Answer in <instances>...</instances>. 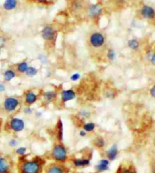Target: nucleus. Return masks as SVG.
Returning <instances> with one entry per match:
<instances>
[{
	"label": "nucleus",
	"mask_w": 155,
	"mask_h": 173,
	"mask_svg": "<svg viewBox=\"0 0 155 173\" xmlns=\"http://www.w3.org/2000/svg\"><path fill=\"white\" fill-rule=\"evenodd\" d=\"M70 163L73 167L76 169H84L91 165V158L87 157H75L70 159Z\"/></svg>",
	"instance_id": "obj_8"
},
{
	"label": "nucleus",
	"mask_w": 155,
	"mask_h": 173,
	"mask_svg": "<svg viewBox=\"0 0 155 173\" xmlns=\"http://www.w3.org/2000/svg\"><path fill=\"white\" fill-rule=\"evenodd\" d=\"M35 116L37 119H39V118H41L42 116V113L41 111H36L35 113Z\"/></svg>",
	"instance_id": "obj_38"
},
{
	"label": "nucleus",
	"mask_w": 155,
	"mask_h": 173,
	"mask_svg": "<svg viewBox=\"0 0 155 173\" xmlns=\"http://www.w3.org/2000/svg\"><path fill=\"white\" fill-rule=\"evenodd\" d=\"M119 147L117 144H112L111 146L108 148V150L105 151V157L108 160L111 161L116 160L119 155Z\"/></svg>",
	"instance_id": "obj_12"
},
{
	"label": "nucleus",
	"mask_w": 155,
	"mask_h": 173,
	"mask_svg": "<svg viewBox=\"0 0 155 173\" xmlns=\"http://www.w3.org/2000/svg\"><path fill=\"white\" fill-rule=\"evenodd\" d=\"M2 121L0 120V133H1V131H2Z\"/></svg>",
	"instance_id": "obj_42"
},
{
	"label": "nucleus",
	"mask_w": 155,
	"mask_h": 173,
	"mask_svg": "<svg viewBox=\"0 0 155 173\" xmlns=\"http://www.w3.org/2000/svg\"><path fill=\"white\" fill-rule=\"evenodd\" d=\"M87 134H88V133L86 132L85 130H83V129L79 131V136H80V138H85V137L87 136Z\"/></svg>",
	"instance_id": "obj_35"
},
{
	"label": "nucleus",
	"mask_w": 155,
	"mask_h": 173,
	"mask_svg": "<svg viewBox=\"0 0 155 173\" xmlns=\"http://www.w3.org/2000/svg\"><path fill=\"white\" fill-rule=\"evenodd\" d=\"M141 15L146 19H153L155 17V11L152 7L144 5L140 11Z\"/></svg>",
	"instance_id": "obj_16"
},
{
	"label": "nucleus",
	"mask_w": 155,
	"mask_h": 173,
	"mask_svg": "<svg viewBox=\"0 0 155 173\" xmlns=\"http://www.w3.org/2000/svg\"><path fill=\"white\" fill-rule=\"evenodd\" d=\"M116 173H136L132 166H123V165L118 167Z\"/></svg>",
	"instance_id": "obj_25"
},
{
	"label": "nucleus",
	"mask_w": 155,
	"mask_h": 173,
	"mask_svg": "<svg viewBox=\"0 0 155 173\" xmlns=\"http://www.w3.org/2000/svg\"><path fill=\"white\" fill-rule=\"evenodd\" d=\"M42 37L46 41H52L57 35V31L55 30L54 27L50 26V25H46L43 27V29L41 31Z\"/></svg>",
	"instance_id": "obj_9"
},
{
	"label": "nucleus",
	"mask_w": 155,
	"mask_h": 173,
	"mask_svg": "<svg viewBox=\"0 0 155 173\" xmlns=\"http://www.w3.org/2000/svg\"><path fill=\"white\" fill-rule=\"evenodd\" d=\"M28 67H29V65L27 64V62L22 61L17 65V70H18V72L21 73H25L27 72Z\"/></svg>",
	"instance_id": "obj_26"
},
{
	"label": "nucleus",
	"mask_w": 155,
	"mask_h": 173,
	"mask_svg": "<svg viewBox=\"0 0 155 173\" xmlns=\"http://www.w3.org/2000/svg\"><path fill=\"white\" fill-rule=\"evenodd\" d=\"M153 143H154V145L155 146V136H154V139H153Z\"/></svg>",
	"instance_id": "obj_43"
},
{
	"label": "nucleus",
	"mask_w": 155,
	"mask_h": 173,
	"mask_svg": "<svg viewBox=\"0 0 155 173\" xmlns=\"http://www.w3.org/2000/svg\"><path fill=\"white\" fill-rule=\"evenodd\" d=\"M46 165V160L40 157H21L18 164V170L19 173H42Z\"/></svg>",
	"instance_id": "obj_1"
},
{
	"label": "nucleus",
	"mask_w": 155,
	"mask_h": 173,
	"mask_svg": "<svg viewBox=\"0 0 155 173\" xmlns=\"http://www.w3.org/2000/svg\"><path fill=\"white\" fill-rule=\"evenodd\" d=\"M103 13V7L99 3L89 5L87 10L88 16L91 18H97Z\"/></svg>",
	"instance_id": "obj_10"
},
{
	"label": "nucleus",
	"mask_w": 155,
	"mask_h": 173,
	"mask_svg": "<svg viewBox=\"0 0 155 173\" xmlns=\"http://www.w3.org/2000/svg\"><path fill=\"white\" fill-rule=\"evenodd\" d=\"M110 165H111V161L106 157H104V158L100 159L97 164L95 166L94 169L97 173H103L109 170Z\"/></svg>",
	"instance_id": "obj_11"
},
{
	"label": "nucleus",
	"mask_w": 155,
	"mask_h": 173,
	"mask_svg": "<svg viewBox=\"0 0 155 173\" xmlns=\"http://www.w3.org/2000/svg\"><path fill=\"white\" fill-rule=\"evenodd\" d=\"M7 42L6 37L3 35H0V48H2L5 45Z\"/></svg>",
	"instance_id": "obj_32"
},
{
	"label": "nucleus",
	"mask_w": 155,
	"mask_h": 173,
	"mask_svg": "<svg viewBox=\"0 0 155 173\" xmlns=\"http://www.w3.org/2000/svg\"><path fill=\"white\" fill-rule=\"evenodd\" d=\"M151 172L152 173H155V162L151 166Z\"/></svg>",
	"instance_id": "obj_40"
},
{
	"label": "nucleus",
	"mask_w": 155,
	"mask_h": 173,
	"mask_svg": "<svg viewBox=\"0 0 155 173\" xmlns=\"http://www.w3.org/2000/svg\"><path fill=\"white\" fill-rule=\"evenodd\" d=\"M39 95L33 91H27L24 94V103L27 106H31L38 101Z\"/></svg>",
	"instance_id": "obj_14"
},
{
	"label": "nucleus",
	"mask_w": 155,
	"mask_h": 173,
	"mask_svg": "<svg viewBox=\"0 0 155 173\" xmlns=\"http://www.w3.org/2000/svg\"><path fill=\"white\" fill-rule=\"evenodd\" d=\"M151 64H153L154 66H155V54H154L153 55L151 56Z\"/></svg>",
	"instance_id": "obj_39"
},
{
	"label": "nucleus",
	"mask_w": 155,
	"mask_h": 173,
	"mask_svg": "<svg viewBox=\"0 0 155 173\" xmlns=\"http://www.w3.org/2000/svg\"><path fill=\"white\" fill-rule=\"evenodd\" d=\"M80 74L79 73H75L70 76V80L73 81V82H77V80H79L80 79Z\"/></svg>",
	"instance_id": "obj_34"
},
{
	"label": "nucleus",
	"mask_w": 155,
	"mask_h": 173,
	"mask_svg": "<svg viewBox=\"0 0 155 173\" xmlns=\"http://www.w3.org/2000/svg\"><path fill=\"white\" fill-rule=\"evenodd\" d=\"M82 8H83V2H81L80 0H75V1H73L72 4H71V7H70V9H71V11H72L73 12H80Z\"/></svg>",
	"instance_id": "obj_23"
},
{
	"label": "nucleus",
	"mask_w": 155,
	"mask_h": 173,
	"mask_svg": "<svg viewBox=\"0 0 155 173\" xmlns=\"http://www.w3.org/2000/svg\"><path fill=\"white\" fill-rule=\"evenodd\" d=\"M21 106V101L18 98L15 96H8L2 102V109L8 114L15 113Z\"/></svg>",
	"instance_id": "obj_3"
},
{
	"label": "nucleus",
	"mask_w": 155,
	"mask_h": 173,
	"mask_svg": "<svg viewBox=\"0 0 155 173\" xmlns=\"http://www.w3.org/2000/svg\"><path fill=\"white\" fill-rule=\"evenodd\" d=\"M70 169L65 164L58 163H51L46 165L44 173H70Z\"/></svg>",
	"instance_id": "obj_5"
},
{
	"label": "nucleus",
	"mask_w": 155,
	"mask_h": 173,
	"mask_svg": "<svg viewBox=\"0 0 155 173\" xmlns=\"http://www.w3.org/2000/svg\"><path fill=\"white\" fill-rule=\"evenodd\" d=\"M89 42L90 45L95 48L102 47L105 42V37L101 33L99 32H95L93 33L89 38Z\"/></svg>",
	"instance_id": "obj_7"
},
{
	"label": "nucleus",
	"mask_w": 155,
	"mask_h": 173,
	"mask_svg": "<svg viewBox=\"0 0 155 173\" xmlns=\"http://www.w3.org/2000/svg\"><path fill=\"white\" fill-rule=\"evenodd\" d=\"M18 1L17 0H5L3 3V8L6 11H12L17 8Z\"/></svg>",
	"instance_id": "obj_19"
},
{
	"label": "nucleus",
	"mask_w": 155,
	"mask_h": 173,
	"mask_svg": "<svg viewBox=\"0 0 155 173\" xmlns=\"http://www.w3.org/2000/svg\"><path fill=\"white\" fill-rule=\"evenodd\" d=\"M26 127V123L25 121L19 117H11L10 120H8L6 123L5 129L8 131L13 132V133H20L23 132Z\"/></svg>",
	"instance_id": "obj_4"
},
{
	"label": "nucleus",
	"mask_w": 155,
	"mask_h": 173,
	"mask_svg": "<svg viewBox=\"0 0 155 173\" xmlns=\"http://www.w3.org/2000/svg\"><path fill=\"white\" fill-rule=\"evenodd\" d=\"M16 76V72L12 69H8L3 73V79L5 82H10Z\"/></svg>",
	"instance_id": "obj_21"
},
{
	"label": "nucleus",
	"mask_w": 155,
	"mask_h": 173,
	"mask_svg": "<svg viewBox=\"0 0 155 173\" xmlns=\"http://www.w3.org/2000/svg\"><path fill=\"white\" fill-rule=\"evenodd\" d=\"M23 113L24 114L27 116H30L33 113V110L30 106H26L23 108Z\"/></svg>",
	"instance_id": "obj_31"
},
{
	"label": "nucleus",
	"mask_w": 155,
	"mask_h": 173,
	"mask_svg": "<svg viewBox=\"0 0 155 173\" xmlns=\"http://www.w3.org/2000/svg\"><path fill=\"white\" fill-rule=\"evenodd\" d=\"M92 144L95 147L100 149V150L104 149L106 147V145H107L106 140L102 136H97L96 138H95V139L92 141Z\"/></svg>",
	"instance_id": "obj_18"
},
{
	"label": "nucleus",
	"mask_w": 155,
	"mask_h": 173,
	"mask_svg": "<svg viewBox=\"0 0 155 173\" xmlns=\"http://www.w3.org/2000/svg\"><path fill=\"white\" fill-rule=\"evenodd\" d=\"M57 97H58V93L54 90L46 91V92H44L42 95V100L46 104L54 102L57 99Z\"/></svg>",
	"instance_id": "obj_15"
},
{
	"label": "nucleus",
	"mask_w": 155,
	"mask_h": 173,
	"mask_svg": "<svg viewBox=\"0 0 155 173\" xmlns=\"http://www.w3.org/2000/svg\"><path fill=\"white\" fill-rule=\"evenodd\" d=\"M77 97V93L73 89H64L61 92V101L63 103H67L68 101L74 100Z\"/></svg>",
	"instance_id": "obj_13"
},
{
	"label": "nucleus",
	"mask_w": 155,
	"mask_h": 173,
	"mask_svg": "<svg viewBox=\"0 0 155 173\" xmlns=\"http://www.w3.org/2000/svg\"><path fill=\"white\" fill-rule=\"evenodd\" d=\"M91 115L92 112L89 109H86V108H83V109L80 110L77 114V116L82 120H85L89 119L91 116Z\"/></svg>",
	"instance_id": "obj_20"
},
{
	"label": "nucleus",
	"mask_w": 155,
	"mask_h": 173,
	"mask_svg": "<svg viewBox=\"0 0 155 173\" xmlns=\"http://www.w3.org/2000/svg\"><path fill=\"white\" fill-rule=\"evenodd\" d=\"M82 128L83 130H85L87 133H92L95 130L96 124L93 122H86L83 123Z\"/></svg>",
	"instance_id": "obj_22"
},
{
	"label": "nucleus",
	"mask_w": 155,
	"mask_h": 173,
	"mask_svg": "<svg viewBox=\"0 0 155 173\" xmlns=\"http://www.w3.org/2000/svg\"><path fill=\"white\" fill-rule=\"evenodd\" d=\"M55 136L57 141H60V142L63 141V139H64V126H63V123H62L61 119H59L58 120V123H57Z\"/></svg>",
	"instance_id": "obj_17"
},
{
	"label": "nucleus",
	"mask_w": 155,
	"mask_h": 173,
	"mask_svg": "<svg viewBox=\"0 0 155 173\" xmlns=\"http://www.w3.org/2000/svg\"><path fill=\"white\" fill-rule=\"evenodd\" d=\"M36 2H40V3H45V2H47V0H35Z\"/></svg>",
	"instance_id": "obj_41"
},
{
	"label": "nucleus",
	"mask_w": 155,
	"mask_h": 173,
	"mask_svg": "<svg viewBox=\"0 0 155 173\" xmlns=\"http://www.w3.org/2000/svg\"><path fill=\"white\" fill-rule=\"evenodd\" d=\"M49 156L53 162L61 164H65L70 160L67 147L60 141L53 144Z\"/></svg>",
	"instance_id": "obj_2"
},
{
	"label": "nucleus",
	"mask_w": 155,
	"mask_h": 173,
	"mask_svg": "<svg viewBox=\"0 0 155 173\" xmlns=\"http://www.w3.org/2000/svg\"><path fill=\"white\" fill-rule=\"evenodd\" d=\"M0 55H1V48H0Z\"/></svg>",
	"instance_id": "obj_44"
},
{
	"label": "nucleus",
	"mask_w": 155,
	"mask_h": 173,
	"mask_svg": "<svg viewBox=\"0 0 155 173\" xmlns=\"http://www.w3.org/2000/svg\"><path fill=\"white\" fill-rule=\"evenodd\" d=\"M26 75L29 77H33L37 75L38 73V70L36 67L33 66H29L28 69H27V72L25 73Z\"/></svg>",
	"instance_id": "obj_29"
},
{
	"label": "nucleus",
	"mask_w": 155,
	"mask_h": 173,
	"mask_svg": "<svg viewBox=\"0 0 155 173\" xmlns=\"http://www.w3.org/2000/svg\"><path fill=\"white\" fill-rule=\"evenodd\" d=\"M127 45L130 49L137 50L139 48V42L135 39H131L128 41Z\"/></svg>",
	"instance_id": "obj_27"
},
{
	"label": "nucleus",
	"mask_w": 155,
	"mask_h": 173,
	"mask_svg": "<svg viewBox=\"0 0 155 173\" xmlns=\"http://www.w3.org/2000/svg\"><path fill=\"white\" fill-rule=\"evenodd\" d=\"M5 89H6V88H5V85L4 84H2V83H0V93L5 92Z\"/></svg>",
	"instance_id": "obj_37"
},
{
	"label": "nucleus",
	"mask_w": 155,
	"mask_h": 173,
	"mask_svg": "<svg viewBox=\"0 0 155 173\" xmlns=\"http://www.w3.org/2000/svg\"><path fill=\"white\" fill-rule=\"evenodd\" d=\"M38 59L40 61V62H41L42 64H47L48 59H47V57H46L45 55H38Z\"/></svg>",
	"instance_id": "obj_33"
},
{
	"label": "nucleus",
	"mask_w": 155,
	"mask_h": 173,
	"mask_svg": "<svg viewBox=\"0 0 155 173\" xmlns=\"http://www.w3.org/2000/svg\"><path fill=\"white\" fill-rule=\"evenodd\" d=\"M13 162L10 157L0 154V173H11Z\"/></svg>",
	"instance_id": "obj_6"
},
{
	"label": "nucleus",
	"mask_w": 155,
	"mask_h": 173,
	"mask_svg": "<svg viewBox=\"0 0 155 173\" xmlns=\"http://www.w3.org/2000/svg\"><path fill=\"white\" fill-rule=\"evenodd\" d=\"M107 57H108V58L110 61L115 60V58H116V52H115V51L114 49H112V48L108 49V53H107Z\"/></svg>",
	"instance_id": "obj_30"
},
{
	"label": "nucleus",
	"mask_w": 155,
	"mask_h": 173,
	"mask_svg": "<svg viewBox=\"0 0 155 173\" xmlns=\"http://www.w3.org/2000/svg\"><path fill=\"white\" fill-rule=\"evenodd\" d=\"M15 154L18 155L20 158L27 157V153H28V148L25 146H18L17 148L15 149Z\"/></svg>",
	"instance_id": "obj_24"
},
{
	"label": "nucleus",
	"mask_w": 155,
	"mask_h": 173,
	"mask_svg": "<svg viewBox=\"0 0 155 173\" xmlns=\"http://www.w3.org/2000/svg\"><path fill=\"white\" fill-rule=\"evenodd\" d=\"M150 93H151V96L155 98V85H154V86L151 88V90H150Z\"/></svg>",
	"instance_id": "obj_36"
},
{
	"label": "nucleus",
	"mask_w": 155,
	"mask_h": 173,
	"mask_svg": "<svg viewBox=\"0 0 155 173\" xmlns=\"http://www.w3.org/2000/svg\"><path fill=\"white\" fill-rule=\"evenodd\" d=\"M8 146L11 148H17L20 144V141L16 138H11L8 141Z\"/></svg>",
	"instance_id": "obj_28"
}]
</instances>
